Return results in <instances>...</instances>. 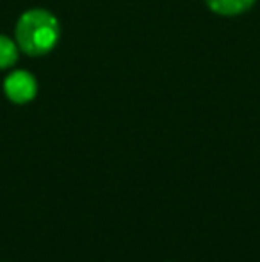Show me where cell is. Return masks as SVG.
<instances>
[{"instance_id":"6da1fadb","label":"cell","mask_w":260,"mask_h":262,"mask_svg":"<svg viewBox=\"0 0 260 262\" xmlns=\"http://www.w3.org/2000/svg\"><path fill=\"white\" fill-rule=\"evenodd\" d=\"M59 39V24L45 9H31L16 24V43L27 55L39 57L49 54Z\"/></svg>"},{"instance_id":"7a4b0ae2","label":"cell","mask_w":260,"mask_h":262,"mask_svg":"<svg viewBox=\"0 0 260 262\" xmlns=\"http://www.w3.org/2000/svg\"><path fill=\"white\" fill-rule=\"evenodd\" d=\"M4 91L14 104H27L36 97V79L27 72H13L4 80Z\"/></svg>"},{"instance_id":"3957f363","label":"cell","mask_w":260,"mask_h":262,"mask_svg":"<svg viewBox=\"0 0 260 262\" xmlns=\"http://www.w3.org/2000/svg\"><path fill=\"white\" fill-rule=\"evenodd\" d=\"M207 6L221 16H235L253 6L255 0H205Z\"/></svg>"},{"instance_id":"277c9868","label":"cell","mask_w":260,"mask_h":262,"mask_svg":"<svg viewBox=\"0 0 260 262\" xmlns=\"http://www.w3.org/2000/svg\"><path fill=\"white\" fill-rule=\"evenodd\" d=\"M18 57L16 43L11 41L6 36H0V68H7V66L14 64Z\"/></svg>"}]
</instances>
